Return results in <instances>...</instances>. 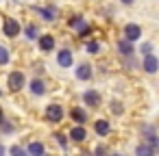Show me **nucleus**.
Returning <instances> with one entry per match:
<instances>
[{
	"label": "nucleus",
	"instance_id": "1a4fd4ad",
	"mask_svg": "<svg viewBox=\"0 0 159 156\" xmlns=\"http://www.w3.org/2000/svg\"><path fill=\"white\" fill-rule=\"evenodd\" d=\"M85 137H87V132H85V128H83V126H74V128L70 130V139H72V141H76V143L85 141Z\"/></svg>",
	"mask_w": 159,
	"mask_h": 156
},
{
	"label": "nucleus",
	"instance_id": "7ed1b4c3",
	"mask_svg": "<svg viewBox=\"0 0 159 156\" xmlns=\"http://www.w3.org/2000/svg\"><path fill=\"white\" fill-rule=\"evenodd\" d=\"M46 119H48V121H55V124L61 121V119H63V108H61L59 104H50V106L46 108Z\"/></svg>",
	"mask_w": 159,
	"mask_h": 156
},
{
	"label": "nucleus",
	"instance_id": "0eeeda50",
	"mask_svg": "<svg viewBox=\"0 0 159 156\" xmlns=\"http://www.w3.org/2000/svg\"><path fill=\"white\" fill-rule=\"evenodd\" d=\"M83 100H85V104H89V106H100V95L96 93V91H85L83 93Z\"/></svg>",
	"mask_w": 159,
	"mask_h": 156
},
{
	"label": "nucleus",
	"instance_id": "4be33fe9",
	"mask_svg": "<svg viewBox=\"0 0 159 156\" xmlns=\"http://www.w3.org/2000/svg\"><path fill=\"white\" fill-rule=\"evenodd\" d=\"M55 139H57V141H59V145H61V147H63V150H66V147H68V141H66V137H63V134H55Z\"/></svg>",
	"mask_w": 159,
	"mask_h": 156
},
{
	"label": "nucleus",
	"instance_id": "20e7f679",
	"mask_svg": "<svg viewBox=\"0 0 159 156\" xmlns=\"http://www.w3.org/2000/svg\"><path fill=\"white\" fill-rule=\"evenodd\" d=\"M139 35H142V28L137 24H126L124 26V39L135 41V39H139Z\"/></svg>",
	"mask_w": 159,
	"mask_h": 156
},
{
	"label": "nucleus",
	"instance_id": "ddd939ff",
	"mask_svg": "<svg viewBox=\"0 0 159 156\" xmlns=\"http://www.w3.org/2000/svg\"><path fill=\"white\" fill-rule=\"evenodd\" d=\"M70 115H72V119H74V121H79V124H85V121H87V115H85V111H83V108H72V111H70Z\"/></svg>",
	"mask_w": 159,
	"mask_h": 156
},
{
	"label": "nucleus",
	"instance_id": "b1692460",
	"mask_svg": "<svg viewBox=\"0 0 159 156\" xmlns=\"http://www.w3.org/2000/svg\"><path fill=\"white\" fill-rule=\"evenodd\" d=\"M111 111H113L116 115H120V113H122V106H120V102H113V104H111Z\"/></svg>",
	"mask_w": 159,
	"mask_h": 156
},
{
	"label": "nucleus",
	"instance_id": "2eb2a0df",
	"mask_svg": "<svg viewBox=\"0 0 159 156\" xmlns=\"http://www.w3.org/2000/svg\"><path fill=\"white\" fill-rule=\"evenodd\" d=\"M46 152V147L42 145V143H37V141H33L31 145H29V154H33V156H37V154H44Z\"/></svg>",
	"mask_w": 159,
	"mask_h": 156
},
{
	"label": "nucleus",
	"instance_id": "bb28decb",
	"mask_svg": "<svg viewBox=\"0 0 159 156\" xmlns=\"http://www.w3.org/2000/svg\"><path fill=\"white\" fill-rule=\"evenodd\" d=\"M0 124H2V108H0Z\"/></svg>",
	"mask_w": 159,
	"mask_h": 156
},
{
	"label": "nucleus",
	"instance_id": "423d86ee",
	"mask_svg": "<svg viewBox=\"0 0 159 156\" xmlns=\"http://www.w3.org/2000/svg\"><path fill=\"white\" fill-rule=\"evenodd\" d=\"M57 61H59V65H61V67H72L74 57H72V52H70V50H61V52L57 54Z\"/></svg>",
	"mask_w": 159,
	"mask_h": 156
},
{
	"label": "nucleus",
	"instance_id": "6ab92c4d",
	"mask_svg": "<svg viewBox=\"0 0 159 156\" xmlns=\"http://www.w3.org/2000/svg\"><path fill=\"white\" fill-rule=\"evenodd\" d=\"M26 37L29 39H37V26L35 24H29L26 26Z\"/></svg>",
	"mask_w": 159,
	"mask_h": 156
},
{
	"label": "nucleus",
	"instance_id": "5701e85b",
	"mask_svg": "<svg viewBox=\"0 0 159 156\" xmlns=\"http://www.w3.org/2000/svg\"><path fill=\"white\" fill-rule=\"evenodd\" d=\"M9 152H11V154H13V156H22V154H24V150H22V147H20V145H13V147H11V150H9Z\"/></svg>",
	"mask_w": 159,
	"mask_h": 156
},
{
	"label": "nucleus",
	"instance_id": "f3484780",
	"mask_svg": "<svg viewBox=\"0 0 159 156\" xmlns=\"http://www.w3.org/2000/svg\"><path fill=\"white\" fill-rule=\"evenodd\" d=\"M70 26H74V28H83V26H85V20H83L81 15H74V18L70 20Z\"/></svg>",
	"mask_w": 159,
	"mask_h": 156
},
{
	"label": "nucleus",
	"instance_id": "9b49d317",
	"mask_svg": "<svg viewBox=\"0 0 159 156\" xmlns=\"http://www.w3.org/2000/svg\"><path fill=\"white\" fill-rule=\"evenodd\" d=\"M76 78H79V80H89V78H92V67H89V65H79Z\"/></svg>",
	"mask_w": 159,
	"mask_h": 156
},
{
	"label": "nucleus",
	"instance_id": "412c9836",
	"mask_svg": "<svg viewBox=\"0 0 159 156\" xmlns=\"http://www.w3.org/2000/svg\"><path fill=\"white\" fill-rule=\"evenodd\" d=\"M98 48H100V46H98V41H89V44H87V52H89V54H96V52H98Z\"/></svg>",
	"mask_w": 159,
	"mask_h": 156
},
{
	"label": "nucleus",
	"instance_id": "f8f14e48",
	"mask_svg": "<svg viewBox=\"0 0 159 156\" xmlns=\"http://www.w3.org/2000/svg\"><path fill=\"white\" fill-rule=\"evenodd\" d=\"M118 50H120V54H124V57H131V54H133V46H131L129 39H122V41L118 44Z\"/></svg>",
	"mask_w": 159,
	"mask_h": 156
},
{
	"label": "nucleus",
	"instance_id": "393cba45",
	"mask_svg": "<svg viewBox=\"0 0 159 156\" xmlns=\"http://www.w3.org/2000/svg\"><path fill=\"white\" fill-rule=\"evenodd\" d=\"M150 48H152L150 44H144V46H142V54H148V52H150Z\"/></svg>",
	"mask_w": 159,
	"mask_h": 156
},
{
	"label": "nucleus",
	"instance_id": "dca6fc26",
	"mask_svg": "<svg viewBox=\"0 0 159 156\" xmlns=\"http://www.w3.org/2000/svg\"><path fill=\"white\" fill-rule=\"evenodd\" d=\"M37 13L44 15V20H55V15H57L55 9H37Z\"/></svg>",
	"mask_w": 159,
	"mask_h": 156
},
{
	"label": "nucleus",
	"instance_id": "f03ea898",
	"mask_svg": "<svg viewBox=\"0 0 159 156\" xmlns=\"http://www.w3.org/2000/svg\"><path fill=\"white\" fill-rule=\"evenodd\" d=\"M24 87V74L22 72H11L9 74V89L11 91H20Z\"/></svg>",
	"mask_w": 159,
	"mask_h": 156
},
{
	"label": "nucleus",
	"instance_id": "6e6552de",
	"mask_svg": "<svg viewBox=\"0 0 159 156\" xmlns=\"http://www.w3.org/2000/svg\"><path fill=\"white\" fill-rule=\"evenodd\" d=\"M94 130H96V134L107 137V134H109V130H111V126H109V121H107V119H98V121L94 124Z\"/></svg>",
	"mask_w": 159,
	"mask_h": 156
},
{
	"label": "nucleus",
	"instance_id": "f257e3e1",
	"mask_svg": "<svg viewBox=\"0 0 159 156\" xmlns=\"http://www.w3.org/2000/svg\"><path fill=\"white\" fill-rule=\"evenodd\" d=\"M2 31H5L7 37H16V35L20 33V24H18L13 18H5V22H2Z\"/></svg>",
	"mask_w": 159,
	"mask_h": 156
},
{
	"label": "nucleus",
	"instance_id": "39448f33",
	"mask_svg": "<svg viewBox=\"0 0 159 156\" xmlns=\"http://www.w3.org/2000/svg\"><path fill=\"white\" fill-rule=\"evenodd\" d=\"M144 72L146 74H155L157 72V57L155 54H144Z\"/></svg>",
	"mask_w": 159,
	"mask_h": 156
},
{
	"label": "nucleus",
	"instance_id": "4468645a",
	"mask_svg": "<svg viewBox=\"0 0 159 156\" xmlns=\"http://www.w3.org/2000/svg\"><path fill=\"white\" fill-rule=\"evenodd\" d=\"M31 91H33L35 95H44V91H46V85H44L42 80H37V78H35V80L31 82Z\"/></svg>",
	"mask_w": 159,
	"mask_h": 156
},
{
	"label": "nucleus",
	"instance_id": "a878e982",
	"mask_svg": "<svg viewBox=\"0 0 159 156\" xmlns=\"http://www.w3.org/2000/svg\"><path fill=\"white\" fill-rule=\"evenodd\" d=\"M122 2H124V5H133V0H122Z\"/></svg>",
	"mask_w": 159,
	"mask_h": 156
},
{
	"label": "nucleus",
	"instance_id": "9d476101",
	"mask_svg": "<svg viewBox=\"0 0 159 156\" xmlns=\"http://www.w3.org/2000/svg\"><path fill=\"white\" fill-rule=\"evenodd\" d=\"M39 48H42L44 52L52 50V48H55V37H52V35H42V37H39Z\"/></svg>",
	"mask_w": 159,
	"mask_h": 156
},
{
	"label": "nucleus",
	"instance_id": "aec40b11",
	"mask_svg": "<svg viewBox=\"0 0 159 156\" xmlns=\"http://www.w3.org/2000/svg\"><path fill=\"white\" fill-rule=\"evenodd\" d=\"M135 152H137L139 156H142V154H152V152H155V147H148V145H137V150H135Z\"/></svg>",
	"mask_w": 159,
	"mask_h": 156
},
{
	"label": "nucleus",
	"instance_id": "a211bd4d",
	"mask_svg": "<svg viewBox=\"0 0 159 156\" xmlns=\"http://www.w3.org/2000/svg\"><path fill=\"white\" fill-rule=\"evenodd\" d=\"M5 63H9V50L5 46H0V65H5Z\"/></svg>",
	"mask_w": 159,
	"mask_h": 156
},
{
	"label": "nucleus",
	"instance_id": "cd10ccee",
	"mask_svg": "<svg viewBox=\"0 0 159 156\" xmlns=\"http://www.w3.org/2000/svg\"><path fill=\"white\" fill-rule=\"evenodd\" d=\"M0 154H5V147H2V145H0Z\"/></svg>",
	"mask_w": 159,
	"mask_h": 156
}]
</instances>
